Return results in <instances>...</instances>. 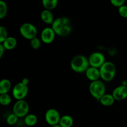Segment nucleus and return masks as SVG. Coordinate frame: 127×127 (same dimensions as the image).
<instances>
[{
  "label": "nucleus",
  "instance_id": "f257e3e1",
  "mask_svg": "<svg viewBox=\"0 0 127 127\" xmlns=\"http://www.w3.org/2000/svg\"><path fill=\"white\" fill-rule=\"evenodd\" d=\"M52 29L56 35L61 37H66L70 34L72 31L71 21L66 17H60L56 18L52 23Z\"/></svg>",
  "mask_w": 127,
  "mask_h": 127
},
{
  "label": "nucleus",
  "instance_id": "f03ea898",
  "mask_svg": "<svg viewBox=\"0 0 127 127\" xmlns=\"http://www.w3.org/2000/svg\"><path fill=\"white\" fill-rule=\"evenodd\" d=\"M71 69L76 73H83L90 67L89 60L83 55H77L71 59L70 62Z\"/></svg>",
  "mask_w": 127,
  "mask_h": 127
},
{
  "label": "nucleus",
  "instance_id": "7ed1b4c3",
  "mask_svg": "<svg viewBox=\"0 0 127 127\" xmlns=\"http://www.w3.org/2000/svg\"><path fill=\"white\" fill-rule=\"evenodd\" d=\"M100 78L105 82L112 81L116 74V67L113 62L105 61L104 64L99 68Z\"/></svg>",
  "mask_w": 127,
  "mask_h": 127
},
{
  "label": "nucleus",
  "instance_id": "20e7f679",
  "mask_svg": "<svg viewBox=\"0 0 127 127\" xmlns=\"http://www.w3.org/2000/svg\"><path fill=\"white\" fill-rule=\"evenodd\" d=\"M91 95L97 100H100L101 97L105 94V85L102 81L98 80L91 82L89 87Z\"/></svg>",
  "mask_w": 127,
  "mask_h": 127
},
{
  "label": "nucleus",
  "instance_id": "39448f33",
  "mask_svg": "<svg viewBox=\"0 0 127 127\" xmlns=\"http://www.w3.org/2000/svg\"><path fill=\"white\" fill-rule=\"evenodd\" d=\"M19 32L24 38L31 41L37 37V29L33 24L25 22L20 27Z\"/></svg>",
  "mask_w": 127,
  "mask_h": 127
},
{
  "label": "nucleus",
  "instance_id": "423d86ee",
  "mask_svg": "<svg viewBox=\"0 0 127 127\" xmlns=\"http://www.w3.org/2000/svg\"><path fill=\"white\" fill-rule=\"evenodd\" d=\"M30 107L28 102L24 100H19L14 103L12 108V113L19 118H23L29 114Z\"/></svg>",
  "mask_w": 127,
  "mask_h": 127
},
{
  "label": "nucleus",
  "instance_id": "0eeeda50",
  "mask_svg": "<svg viewBox=\"0 0 127 127\" xmlns=\"http://www.w3.org/2000/svg\"><path fill=\"white\" fill-rule=\"evenodd\" d=\"M28 86L23 84L22 82H18L14 86L12 90V94L14 98L17 100H24L28 94Z\"/></svg>",
  "mask_w": 127,
  "mask_h": 127
},
{
  "label": "nucleus",
  "instance_id": "6e6552de",
  "mask_svg": "<svg viewBox=\"0 0 127 127\" xmlns=\"http://www.w3.org/2000/svg\"><path fill=\"white\" fill-rule=\"evenodd\" d=\"M61 115L59 112L55 108H49L45 114V119L47 124L50 126L58 125L61 119Z\"/></svg>",
  "mask_w": 127,
  "mask_h": 127
},
{
  "label": "nucleus",
  "instance_id": "1a4fd4ad",
  "mask_svg": "<svg viewBox=\"0 0 127 127\" xmlns=\"http://www.w3.org/2000/svg\"><path fill=\"white\" fill-rule=\"evenodd\" d=\"M88 60L90 66L98 68H100L105 62V56L100 52H94L92 53L89 56Z\"/></svg>",
  "mask_w": 127,
  "mask_h": 127
},
{
  "label": "nucleus",
  "instance_id": "9d476101",
  "mask_svg": "<svg viewBox=\"0 0 127 127\" xmlns=\"http://www.w3.org/2000/svg\"><path fill=\"white\" fill-rule=\"evenodd\" d=\"M56 34L52 27H45L41 32L40 39L47 44H50L54 41Z\"/></svg>",
  "mask_w": 127,
  "mask_h": 127
},
{
  "label": "nucleus",
  "instance_id": "9b49d317",
  "mask_svg": "<svg viewBox=\"0 0 127 127\" xmlns=\"http://www.w3.org/2000/svg\"><path fill=\"white\" fill-rule=\"evenodd\" d=\"M115 100H124L127 98V86L121 85L114 89L112 93Z\"/></svg>",
  "mask_w": 127,
  "mask_h": 127
},
{
  "label": "nucleus",
  "instance_id": "f8f14e48",
  "mask_svg": "<svg viewBox=\"0 0 127 127\" xmlns=\"http://www.w3.org/2000/svg\"><path fill=\"white\" fill-rule=\"evenodd\" d=\"M87 78L91 82L98 80L100 78V73L99 68L94 67H90L85 72Z\"/></svg>",
  "mask_w": 127,
  "mask_h": 127
},
{
  "label": "nucleus",
  "instance_id": "ddd939ff",
  "mask_svg": "<svg viewBox=\"0 0 127 127\" xmlns=\"http://www.w3.org/2000/svg\"><path fill=\"white\" fill-rule=\"evenodd\" d=\"M40 17L42 21L47 24H52L54 21V16L52 11L45 9L40 14Z\"/></svg>",
  "mask_w": 127,
  "mask_h": 127
},
{
  "label": "nucleus",
  "instance_id": "4468645a",
  "mask_svg": "<svg viewBox=\"0 0 127 127\" xmlns=\"http://www.w3.org/2000/svg\"><path fill=\"white\" fill-rule=\"evenodd\" d=\"M1 44H2L6 50L10 51V50L14 49L16 47L17 44V41L14 37H12V36L9 37L8 36V37Z\"/></svg>",
  "mask_w": 127,
  "mask_h": 127
},
{
  "label": "nucleus",
  "instance_id": "2eb2a0df",
  "mask_svg": "<svg viewBox=\"0 0 127 127\" xmlns=\"http://www.w3.org/2000/svg\"><path fill=\"white\" fill-rule=\"evenodd\" d=\"M115 101V100L112 94L105 93L101 97L99 102L102 105L105 106V107H110L114 104Z\"/></svg>",
  "mask_w": 127,
  "mask_h": 127
},
{
  "label": "nucleus",
  "instance_id": "dca6fc26",
  "mask_svg": "<svg viewBox=\"0 0 127 127\" xmlns=\"http://www.w3.org/2000/svg\"><path fill=\"white\" fill-rule=\"evenodd\" d=\"M11 89V82L7 78H3L0 82V94L8 93Z\"/></svg>",
  "mask_w": 127,
  "mask_h": 127
},
{
  "label": "nucleus",
  "instance_id": "f3484780",
  "mask_svg": "<svg viewBox=\"0 0 127 127\" xmlns=\"http://www.w3.org/2000/svg\"><path fill=\"white\" fill-rule=\"evenodd\" d=\"M74 123L73 118L68 115H65L61 117L59 125L62 127H72Z\"/></svg>",
  "mask_w": 127,
  "mask_h": 127
},
{
  "label": "nucleus",
  "instance_id": "a211bd4d",
  "mask_svg": "<svg viewBox=\"0 0 127 127\" xmlns=\"http://www.w3.org/2000/svg\"><path fill=\"white\" fill-rule=\"evenodd\" d=\"M38 121L37 116L32 113H29L24 117V123L28 127H33L35 125Z\"/></svg>",
  "mask_w": 127,
  "mask_h": 127
},
{
  "label": "nucleus",
  "instance_id": "6ab92c4d",
  "mask_svg": "<svg viewBox=\"0 0 127 127\" xmlns=\"http://www.w3.org/2000/svg\"><path fill=\"white\" fill-rule=\"evenodd\" d=\"M58 0H42V6L46 9L52 10L55 9L58 5Z\"/></svg>",
  "mask_w": 127,
  "mask_h": 127
},
{
  "label": "nucleus",
  "instance_id": "aec40b11",
  "mask_svg": "<svg viewBox=\"0 0 127 127\" xmlns=\"http://www.w3.org/2000/svg\"><path fill=\"white\" fill-rule=\"evenodd\" d=\"M12 98L8 93L0 94V103L3 106H7L11 103Z\"/></svg>",
  "mask_w": 127,
  "mask_h": 127
},
{
  "label": "nucleus",
  "instance_id": "412c9836",
  "mask_svg": "<svg viewBox=\"0 0 127 127\" xmlns=\"http://www.w3.org/2000/svg\"><path fill=\"white\" fill-rule=\"evenodd\" d=\"M7 13V6L6 2L3 0L0 1V19H2Z\"/></svg>",
  "mask_w": 127,
  "mask_h": 127
},
{
  "label": "nucleus",
  "instance_id": "4be33fe9",
  "mask_svg": "<svg viewBox=\"0 0 127 127\" xmlns=\"http://www.w3.org/2000/svg\"><path fill=\"white\" fill-rule=\"evenodd\" d=\"M18 118L19 117L16 115H15L14 113H11L6 118V123L9 125H15L17 122Z\"/></svg>",
  "mask_w": 127,
  "mask_h": 127
},
{
  "label": "nucleus",
  "instance_id": "5701e85b",
  "mask_svg": "<svg viewBox=\"0 0 127 127\" xmlns=\"http://www.w3.org/2000/svg\"><path fill=\"white\" fill-rule=\"evenodd\" d=\"M41 41L42 40L40 39L38 37H35V38L31 40V46L32 49L35 50H37L41 46Z\"/></svg>",
  "mask_w": 127,
  "mask_h": 127
},
{
  "label": "nucleus",
  "instance_id": "b1692460",
  "mask_svg": "<svg viewBox=\"0 0 127 127\" xmlns=\"http://www.w3.org/2000/svg\"><path fill=\"white\" fill-rule=\"evenodd\" d=\"M8 37L7 31L6 27L4 26L0 27V43H2Z\"/></svg>",
  "mask_w": 127,
  "mask_h": 127
},
{
  "label": "nucleus",
  "instance_id": "393cba45",
  "mask_svg": "<svg viewBox=\"0 0 127 127\" xmlns=\"http://www.w3.org/2000/svg\"><path fill=\"white\" fill-rule=\"evenodd\" d=\"M118 12L119 15L124 18H127V6L123 5L118 8Z\"/></svg>",
  "mask_w": 127,
  "mask_h": 127
},
{
  "label": "nucleus",
  "instance_id": "a878e982",
  "mask_svg": "<svg viewBox=\"0 0 127 127\" xmlns=\"http://www.w3.org/2000/svg\"><path fill=\"white\" fill-rule=\"evenodd\" d=\"M125 1L126 0H110L112 5H113L115 7H118V8L125 4Z\"/></svg>",
  "mask_w": 127,
  "mask_h": 127
},
{
  "label": "nucleus",
  "instance_id": "bb28decb",
  "mask_svg": "<svg viewBox=\"0 0 127 127\" xmlns=\"http://www.w3.org/2000/svg\"><path fill=\"white\" fill-rule=\"evenodd\" d=\"M6 51V49L4 48L3 46H2V44H0V58H2V56H3L4 53Z\"/></svg>",
  "mask_w": 127,
  "mask_h": 127
},
{
  "label": "nucleus",
  "instance_id": "cd10ccee",
  "mask_svg": "<svg viewBox=\"0 0 127 127\" xmlns=\"http://www.w3.org/2000/svg\"><path fill=\"white\" fill-rule=\"evenodd\" d=\"M21 82H22L23 84L28 86L29 83V80L27 78H24L22 80V81H21Z\"/></svg>",
  "mask_w": 127,
  "mask_h": 127
},
{
  "label": "nucleus",
  "instance_id": "c85d7f7f",
  "mask_svg": "<svg viewBox=\"0 0 127 127\" xmlns=\"http://www.w3.org/2000/svg\"><path fill=\"white\" fill-rule=\"evenodd\" d=\"M50 127H62L58 124V125H54V126H51Z\"/></svg>",
  "mask_w": 127,
  "mask_h": 127
},
{
  "label": "nucleus",
  "instance_id": "c756f323",
  "mask_svg": "<svg viewBox=\"0 0 127 127\" xmlns=\"http://www.w3.org/2000/svg\"></svg>",
  "mask_w": 127,
  "mask_h": 127
}]
</instances>
